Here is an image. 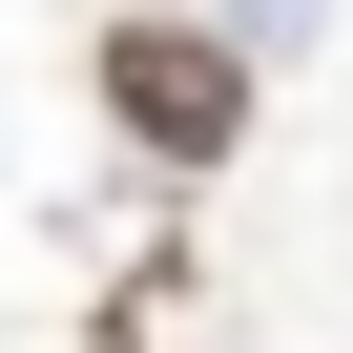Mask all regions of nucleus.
<instances>
[{
  "label": "nucleus",
  "instance_id": "obj_1",
  "mask_svg": "<svg viewBox=\"0 0 353 353\" xmlns=\"http://www.w3.org/2000/svg\"><path fill=\"white\" fill-rule=\"evenodd\" d=\"M104 125L145 166H229L250 145V42H208V21H104Z\"/></svg>",
  "mask_w": 353,
  "mask_h": 353
}]
</instances>
